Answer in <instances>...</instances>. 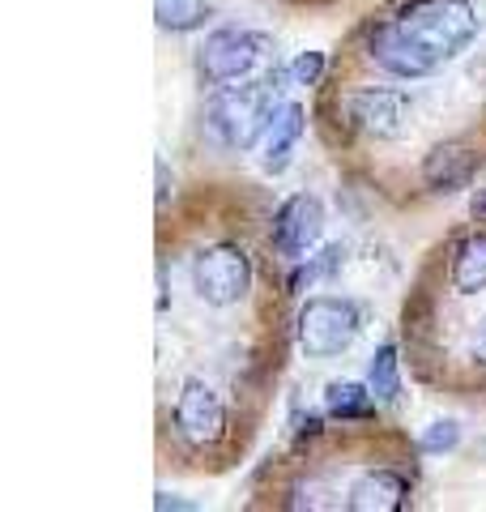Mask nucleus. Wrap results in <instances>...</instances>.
I'll use <instances>...</instances> for the list:
<instances>
[{"instance_id": "obj_1", "label": "nucleus", "mask_w": 486, "mask_h": 512, "mask_svg": "<svg viewBox=\"0 0 486 512\" xmlns=\"http://www.w3.org/2000/svg\"><path fill=\"white\" fill-rule=\"evenodd\" d=\"M478 35L469 0H410L397 18L371 26L367 56L393 77H427L457 60Z\"/></svg>"}, {"instance_id": "obj_2", "label": "nucleus", "mask_w": 486, "mask_h": 512, "mask_svg": "<svg viewBox=\"0 0 486 512\" xmlns=\"http://www.w3.org/2000/svg\"><path fill=\"white\" fill-rule=\"evenodd\" d=\"M282 77H256V82H231L222 86L205 107V128L209 137L226 150H252L261 133L269 128L273 111H278V86Z\"/></svg>"}, {"instance_id": "obj_3", "label": "nucleus", "mask_w": 486, "mask_h": 512, "mask_svg": "<svg viewBox=\"0 0 486 512\" xmlns=\"http://www.w3.org/2000/svg\"><path fill=\"white\" fill-rule=\"evenodd\" d=\"M269 56H273V43L265 35L243 26H222L214 35H205L197 52V69L209 86H231V82H248Z\"/></svg>"}, {"instance_id": "obj_4", "label": "nucleus", "mask_w": 486, "mask_h": 512, "mask_svg": "<svg viewBox=\"0 0 486 512\" xmlns=\"http://www.w3.org/2000/svg\"><path fill=\"white\" fill-rule=\"evenodd\" d=\"M359 303L342 295H316L299 312V350L307 359H333L359 338Z\"/></svg>"}, {"instance_id": "obj_5", "label": "nucleus", "mask_w": 486, "mask_h": 512, "mask_svg": "<svg viewBox=\"0 0 486 512\" xmlns=\"http://www.w3.org/2000/svg\"><path fill=\"white\" fill-rule=\"evenodd\" d=\"M192 286L209 308H235L252 291V261L239 244H209L192 261Z\"/></svg>"}, {"instance_id": "obj_6", "label": "nucleus", "mask_w": 486, "mask_h": 512, "mask_svg": "<svg viewBox=\"0 0 486 512\" xmlns=\"http://www.w3.org/2000/svg\"><path fill=\"white\" fill-rule=\"evenodd\" d=\"M346 116L363 137L393 141L405 133V124H410V99L388 86H363L346 99Z\"/></svg>"}, {"instance_id": "obj_7", "label": "nucleus", "mask_w": 486, "mask_h": 512, "mask_svg": "<svg viewBox=\"0 0 486 512\" xmlns=\"http://www.w3.org/2000/svg\"><path fill=\"white\" fill-rule=\"evenodd\" d=\"M175 427L188 444H218L226 436V406L222 397L209 389L205 380H188L180 389V402H175Z\"/></svg>"}, {"instance_id": "obj_8", "label": "nucleus", "mask_w": 486, "mask_h": 512, "mask_svg": "<svg viewBox=\"0 0 486 512\" xmlns=\"http://www.w3.org/2000/svg\"><path fill=\"white\" fill-rule=\"evenodd\" d=\"M320 235H324V205L312 192H295L273 214V248L282 256H303L307 248H316Z\"/></svg>"}, {"instance_id": "obj_9", "label": "nucleus", "mask_w": 486, "mask_h": 512, "mask_svg": "<svg viewBox=\"0 0 486 512\" xmlns=\"http://www.w3.org/2000/svg\"><path fill=\"white\" fill-rule=\"evenodd\" d=\"M303 107L299 103H282L278 111H273L269 128L261 133V141H256V158H261V167L269 175H282L290 167V154H295L299 137H303Z\"/></svg>"}, {"instance_id": "obj_10", "label": "nucleus", "mask_w": 486, "mask_h": 512, "mask_svg": "<svg viewBox=\"0 0 486 512\" xmlns=\"http://www.w3.org/2000/svg\"><path fill=\"white\" fill-rule=\"evenodd\" d=\"M478 167H482V158L469 146H461V141H444V146H435L423 158V184L431 192H461L469 180H474Z\"/></svg>"}, {"instance_id": "obj_11", "label": "nucleus", "mask_w": 486, "mask_h": 512, "mask_svg": "<svg viewBox=\"0 0 486 512\" xmlns=\"http://www.w3.org/2000/svg\"><path fill=\"white\" fill-rule=\"evenodd\" d=\"M410 504V483L397 470H371L350 487V512H397Z\"/></svg>"}, {"instance_id": "obj_12", "label": "nucleus", "mask_w": 486, "mask_h": 512, "mask_svg": "<svg viewBox=\"0 0 486 512\" xmlns=\"http://www.w3.org/2000/svg\"><path fill=\"white\" fill-rule=\"evenodd\" d=\"M452 286H457L461 295L486 291V235H469V239H461V248L452 252Z\"/></svg>"}, {"instance_id": "obj_13", "label": "nucleus", "mask_w": 486, "mask_h": 512, "mask_svg": "<svg viewBox=\"0 0 486 512\" xmlns=\"http://www.w3.org/2000/svg\"><path fill=\"white\" fill-rule=\"evenodd\" d=\"M324 410L333 419H367L376 410V397H371L367 384H354V380H333L324 389Z\"/></svg>"}, {"instance_id": "obj_14", "label": "nucleus", "mask_w": 486, "mask_h": 512, "mask_svg": "<svg viewBox=\"0 0 486 512\" xmlns=\"http://www.w3.org/2000/svg\"><path fill=\"white\" fill-rule=\"evenodd\" d=\"M367 389L376 402H397L401 393V363H397V346H380L367 363Z\"/></svg>"}, {"instance_id": "obj_15", "label": "nucleus", "mask_w": 486, "mask_h": 512, "mask_svg": "<svg viewBox=\"0 0 486 512\" xmlns=\"http://www.w3.org/2000/svg\"><path fill=\"white\" fill-rule=\"evenodd\" d=\"M154 18L162 30H197L209 18V0H154Z\"/></svg>"}, {"instance_id": "obj_16", "label": "nucleus", "mask_w": 486, "mask_h": 512, "mask_svg": "<svg viewBox=\"0 0 486 512\" xmlns=\"http://www.w3.org/2000/svg\"><path fill=\"white\" fill-rule=\"evenodd\" d=\"M342 261H346V248H342V244L324 248L320 256H312V261L299 265L295 274H290V291H303V286H316L320 278H333L337 269H342Z\"/></svg>"}, {"instance_id": "obj_17", "label": "nucleus", "mask_w": 486, "mask_h": 512, "mask_svg": "<svg viewBox=\"0 0 486 512\" xmlns=\"http://www.w3.org/2000/svg\"><path fill=\"white\" fill-rule=\"evenodd\" d=\"M457 444H461V423H457V419H435V423L423 431V440H418V448H423V453H452Z\"/></svg>"}, {"instance_id": "obj_18", "label": "nucleus", "mask_w": 486, "mask_h": 512, "mask_svg": "<svg viewBox=\"0 0 486 512\" xmlns=\"http://www.w3.org/2000/svg\"><path fill=\"white\" fill-rule=\"evenodd\" d=\"M324 73V52H299L295 64H290V82L295 86H316Z\"/></svg>"}, {"instance_id": "obj_19", "label": "nucleus", "mask_w": 486, "mask_h": 512, "mask_svg": "<svg viewBox=\"0 0 486 512\" xmlns=\"http://www.w3.org/2000/svg\"><path fill=\"white\" fill-rule=\"evenodd\" d=\"M329 495H333V491L324 487V483H299L290 508H337V500H329Z\"/></svg>"}, {"instance_id": "obj_20", "label": "nucleus", "mask_w": 486, "mask_h": 512, "mask_svg": "<svg viewBox=\"0 0 486 512\" xmlns=\"http://www.w3.org/2000/svg\"><path fill=\"white\" fill-rule=\"evenodd\" d=\"M154 508H162V512H167V508H175V512H192L197 504H192V500H180V495H167V491H158V495H154Z\"/></svg>"}, {"instance_id": "obj_21", "label": "nucleus", "mask_w": 486, "mask_h": 512, "mask_svg": "<svg viewBox=\"0 0 486 512\" xmlns=\"http://www.w3.org/2000/svg\"><path fill=\"white\" fill-rule=\"evenodd\" d=\"M154 171H158V210H162V205H167V197H171V171H167V163H162V158H158V163H154Z\"/></svg>"}, {"instance_id": "obj_22", "label": "nucleus", "mask_w": 486, "mask_h": 512, "mask_svg": "<svg viewBox=\"0 0 486 512\" xmlns=\"http://www.w3.org/2000/svg\"><path fill=\"white\" fill-rule=\"evenodd\" d=\"M474 359H478V363L486 367V325L478 329V338H474Z\"/></svg>"}, {"instance_id": "obj_23", "label": "nucleus", "mask_w": 486, "mask_h": 512, "mask_svg": "<svg viewBox=\"0 0 486 512\" xmlns=\"http://www.w3.org/2000/svg\"><path fill=\"white\" fill-rule=\"evenodd\" d=\"M474 210H478V214H486V188H482L478 197H474Z\"/></svg>"}]
</instances>
